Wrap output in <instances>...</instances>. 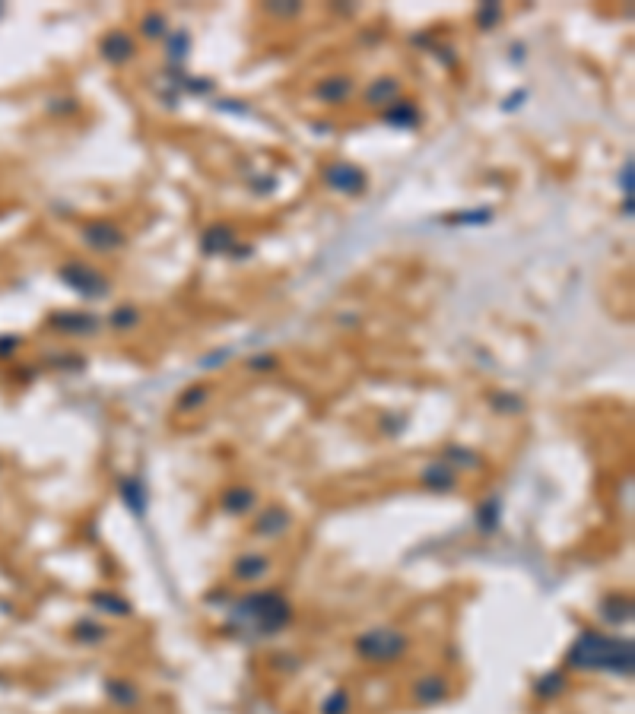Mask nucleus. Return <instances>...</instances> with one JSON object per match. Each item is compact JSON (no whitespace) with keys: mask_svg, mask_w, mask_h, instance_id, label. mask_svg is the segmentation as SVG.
<instances>
[{"mask_svg":"<svg viewBox=\"0 0 635 714\" xmlns=\"http://www.w3.org/2000/svg\"><path fill=\"white\" fill-rule=\"evenodd\" d=\"M569 660L578 670H613L629 673L632 670V642L610 635H581L572 648Z\"/></svg>","mask_w":635,"mask_h":714,"instance_id":"obj_1","label":"nucleus"},{"mask_svg":"<svg viewBox=\"0 0 635 714\" xmlns=\"http://www.w3.org/2000/svg\"><path fill=\"white\" fill-rule=\"evenodd\" d=\"M404 635H397V632H372V635H366L359 642V651L368 657H375V660H388V657H397L400 651H404Z\"/></svg>","mask_w":635,"mask_h":714,"instance_id":"obj_2","label":"nucleus"},{"mask_svg":"<svg viewBox=\"0 0 635 714\" xmlns=\"http://www.w3.org/2000/svg\"><path fill=\"white\" fill-rule=\"evenodd\" d=\"M61 277H64L67 283L73 286V289H79V293L93 295V299H99V295L109 293V286H105V279H102L95 270L83 267V264H70V267H64V270H61Z\"/></svg>","mask_w":635,"mask_h":714,"instance_id":"obj_3","label":"nucleus"},{"mask_svg":"<svg viewBox=\"0 0 635 714\" xmlns=\"http://www.w3.org/2000/svg\"><path fill=\"white\" fill-rule=\"evenodd\" d=\"M327 181H331V187H340V191H347V194H356V191H362L366 175H362L359 169H353V165H334V169L327 171Z\"/></svg>","mask_w":635,"mask_h":714,"instance_id":"obj_4","label":"nucleus"},{"mask_svg":"<svg viewBox=\"0 0 635 714\" xmlns=\"http://www.w3.org/2000/svg\"><path fill=\"white\" fill-rule=\"evenodd\" d=\"M86 242L93 245V248H115V245L124 242V235L111 222H95V226L86 228Z\"/></svg>","mask_w":635,"mask_h":714,"instance_id":"obj_5","label":"nucleus"},{"mask_svg":"<svg viewBox=\"0 0 635 714\" xmlns=\"http://www.w3.org/2000/svg\"><path fill=\"white\" fill-rule=\"evenodd\" d=\"M102 54L109 57V61H127V57L134 54V42H130L124 32H111V36L102 42Z\"/></svg>","mask_w":635,"mask_h":714,"instance_id":"obj_6","label":"nucleus"},{"mask_svg":"<svg viewBox=\"0 0 635 714\" xmlns=\"http://www.w3.org/2000/svg\"><path fill=\"white\" fill-rule=\"evenodd\" d=\"M318 95L324 102H340L350 95V79L347 77H331L324 86H318Z\"/></svg>","mask_w":635,"mask_h":714,"instance_id":"obj_7","label":"nucleus"},{"mask_svg":"<svg viewBox=\"0 0 635 714\" xmlns=\"http://www.w3.org/2000/svg\"><path fill=\"white\" fill-rule=\"evenodd\" d=\"M394 95H397V83L394 79H378L372 89H368V102H375V105H391L394 102Z\"/></svg>","mask_w":635,"mask_h":714,"instance_id":"obj_8","label":"nucleus"},{"mask_svg":"<svg viewBox=\"0 0 635 714\" xmlns=\"http://www.w3.org/2000/svg\"><path fill=\"white\" fill-rule=\"evenodd\" d=\"M229 242H232V235H229V232H226V228H213V232H210V235H207V251H213V248H217V251H223V248H226V245H229Z\"/></svg>","mask_w":635,"mask_h":714,"instance_id":"obj_9","label":"nucleus"},{"mask_svg":"<svg viewBox=\"0 0 635 714\" xmlns=\"http://www.w3.org/2000/svg\"><path fill=\"white\" fill-rule=\"evenodd\" d=\"M251 562H254V565H238V568H235L242 578H254V575H260V571L267 568V559H260V556H254Z\"/></svg>","mask_w":635,"mask_h":714,"instance_id":"obj_10","label":"nucleus"},{"mask_svg":"<svg viewBox=\"0 0 635 714\" xmlns=\"http://www.w3.org/2000/svg\"><path fill=\"white\" fill-rule=\"evenodd\" d=\"M143 29H146V36H162V32H166V20L152 13V16H146Z\"/></svg>","mask_w":635,"mask_h":714,"instance_id":"obj_11","label":"nucleus"},{"mask_svg":"<svg viewBox=\"0 0 635 714\" xmlns=\"http://www.w3.org/2000/svg\"><path fill=\"white\" fill-rule=\"evenodd\" d=\"M622 187H626V194L632 191V159H626V171H622Z\"/></svg>","mask_w":635,"mask_h":714,"instance_id":"obj_12","label":"nucleus"}]
</instances>
